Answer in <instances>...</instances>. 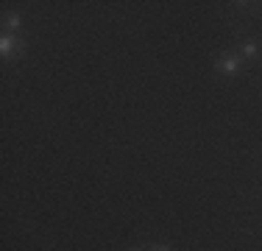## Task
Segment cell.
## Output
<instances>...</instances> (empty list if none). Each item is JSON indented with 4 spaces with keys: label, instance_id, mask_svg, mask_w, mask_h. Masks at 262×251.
<instances>
[{
    "label": "cell",
    "instance_id": "1",
    "mask_svg": "<svg viewBox=\"0 0 262 251\" xmlns=\"http://www.w3.org/2000/svg\"><path fill=\"white\" fill-rule=\"evenodd\" d=\"M0 56L3 59H23L26 56V42L17 34H3V39H0Z\"/></svg>",
    "mask_w": 262,
    "mask_h": 251
},
{
    "label": "cell",
    "instance_id": "2",
    "mask_svg": "<svg viewBox=\"0 0 262 251\" xmlns=\"http://www.w3.org/2000/svg\"><path fill=\"white\" fill-rule=\"evenodd\" d=\"M240 70H243V59L237 53H223L215 61V73H221V75H237Z\"/></svg>",
    "mask_w": 262,
    "mask_h": 251
},
{
    "label": "cell",
    "instance_id": "3",
    "mask_svg": "<svg viewBox=\"0 0 262 251\" xmlns=\"http://www.w3.org/2000/svg\"><path fill=\"white\" fill-rule=\"evenodd\" d=\"M20 25H23L20 11H6V14H3V34H17Z\"/></svg>",
    "mask_w": 262,
    "mask_h": 251
},
{
    "label": "cell",
    "instance_id": "4",
    "mask_svg": "<svg viewBox=\"0 0 262 251\" xmlns=\"http://www.w3.org/2000/svg\"><path fill=\"white\" fill-rule=\"evenodd\" d=\"M237 56H240L243 61H246V59H257V56H259V45L254 39H246L240 48H237Z\"/></svg>",
    "mask_w": 262,
    "mask_h": 251
},
{
    "label": "cell",
    "instance_id": "5",
    "mask_svg": "<svg viewBox=\"0 0 262 251\" xmlns=\"http://www.w3.org/2000/svg\"><path fill=\"white\" fill-rule=\"evenodd\" d=\"M148 251H173V248H170V246H162V243H159V246H151Z\"/></svg>",
    "mask_w": 262,
    "mask_h": 251
},
{
    "label": "cell",
    "instance_id": "6",
    "mask_svg": "<svg viewBox=\"0 0 262 251\" xmlns=\"http://www.w3.org/2000/svg\"><path fill=\"white\" fill-rule=\"evenodd\" d=\"M128 251H148V248H142V246H131Z\"/></svg>",
    "mask_w": 262,
    "mask_h": 251
}]
</instances>
